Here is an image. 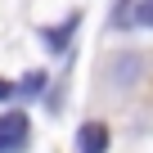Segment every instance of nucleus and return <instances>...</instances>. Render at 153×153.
Instances as JSON below:
<instances>
[{
	"label": "nucleus",
	"mask_w": 153,
	"mask_h": 153,
	"mask_svg": "<svg viewBox=\"0 0 153 153\" xmlns=\"http://www.w3.org/2000/svg\"><path fill=\"white\" fill-rule=\"evenodd\" d=\"M76 23H81V18L72 14L63 27H41V41H45V50H50V54H63V50H68V41H72V32H76Z\"/></svg>",
	"instance_id": "7ed1b4c3"
},
{
	"label": "nucleus",
	"mask_w": 153,
	"mask_h": 153,
	"mask_svg": "<svg viewBox=\"0 0 153 153\" xmlns=\"http://www.w3.org/2000/svg\"><path fill=\"white\" fill-rule=\"evenodd\" d=\"M131 23L135 27H153V0H135L131 5Z\"/></svg>",
	"instance_id": "20e7f679"
},
{
	"label": "nucleus",
	"mask_w": 153,
	"mask_h": 153,
	"mask_svg": "<svg viewBox=\"0 0 153 153\" xmlns=\"http://www.w3.org/2000/svg\"><path fill=\"white\" fill-rule=\"evenodd\" d=\"M14 95H18V86H14V81H5V76H0V104H5V99H14Z\"/></svg>",
	"instance_id": "423d86ee"
},
{
	"label": "nucleus",
	"mask_w": 153,
	"mask_h": 153,
	"mask_svg": "<svg viewBox=\"0 0 153 153\" xmlns=\"http://www.w3.org/2000/svg\"><path fill=\"white\" fill-rule=\"evenodd\" d=\"M36 90H45V72H27L18 81V95H36Z\"/></svg>",
	"instance_id": "39448f33"
},
{
	"label": "nucleus",
	"mask_w": 153,
	"mask_h": 153,
	"mask_svg": "<svg viewBox=\"0 0 153 153\" xmlns=\"http://www.w3.org/2000/svg\"><path fill=\"white\" fill-rule=\"evenodd\" d=\"M76 153H108V126L104 122H86L76 131Z\"/></svg>",
	"instance_id": "f03ea898"
},
{
	"label": "nucleus",
	"mask_w": 153,
	"mask_h": 153,
	"mask_svg": "<svg viewBox=\"0 0 153 153\" xmlns=\"http://www.w3.org/2000/svg\"><path fill=\"white\" fill-rule=\"evenodd\" d=\"M27 140H32V122H27V113L14 108V113L0 117V153H23Z\"/></svg>",
	"instance_id": "f257e3e1"
}]
</instances>
